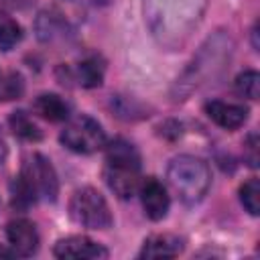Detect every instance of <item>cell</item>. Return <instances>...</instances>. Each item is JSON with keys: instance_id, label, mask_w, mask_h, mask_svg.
I'll return each mask as SVG.
<instances>
[{"instance_id": "1", "label": "cell", "mask_w": 260, "mask_h": 260, "mask_svg": "<svg viewBox=\"0 0 260 260\" xmlns=\"http://www.w3.org/2000/svg\"><path fill=\"white\" fill-rule=\"evenodd\" d=\"M59 193L57 173L49 158L43 154H32L24 160L20 175L12 183V205L28 207L37 199L55 201Z\"/></svg>"}, {"instance_id": "2", "label": "cell", "mask_w": 260, "mask_h": 260, "mask_svg": "<svg viewBox=\"0 0 260 260\" xmlns=\"http://www.w3.org/2000/svg\"><path fill=\"white\" fill-rule=\"evenodd\" d=\"M104 179L108 187L120 197L128 199L140 185V154L124 138H116L106 152Z\"/></svg>"}, {"instance_id": "3", "label": "cell", "mask_w": 260, "mask_h": 260, "mask_svg": "<svg viewBox=\"0 0 260 260\" xmlns=\"http://www.w3.org/2000/svg\"><path fill=\"white\" fill-rule=\"evenodd\" d=\"M167 179L185 205L199 203L211 187L209 165L193 154H179L167 167Z\"/></svg>"}, {"instance_id": "4", "label": "cell", "mask_w": 260, "mask_h": 260, "mask_svg": "<svg viewBox=\"0 0 260 260\" xmlns=\"http://www.w3.org/2000/svg\"><path fill=\"white\" fill-rule=\"evenodd\" d=\"M69 213L73 221L89 230H108L112 225V213L104 195L93 187L77 189L69 201Z\"/></svg>"}, {"instance_id": "5", "label": "cell", "mask_w": 260, "mask_h": 260, "mask_svg": "<svg viewBox=\"0 0 260 260\" xmlns=\"http://www.w3.org/2000/svg\"><path fill=\"white\" fill-rule=\"evenodd\" d=\"M59 140L73 152L91 154L106 146V132L98 120L89 116H77L65 124Z\"/></svg>"}, {"instance_id": "6", "label": "cell", "mask_w": 260, "mask_h": 260, "mask_svg": "<svg viewBox=\"0 0 260 260\" xmlns=\"http://www.w3.org/2000/svg\"><path fill=\"white\" fill-rule=\"evenodd\" d=\"M53 254L57 258H73V260H98V258H108V250L85 238V236H69L63 238L55 244Z\"/></svg>"}, {"instance_id": "7", "label": "cell", "mask_w": 260, "mask_h": 260, "mask_svg": "<svg viewBox=\"0 0 260 260\" xmlns=\"http://www.w3.org/2000/svg\"><path fill=\"white\" fill-rule=\"evenodd\" d=\"M138 189H140V201H142L144 213L152 221L162 219L169 211V205H171V199H169L165 185L156 177H146L144 181H140Z\"/></svg>"}, {"instance_id": "8", "label": "cell", "mask_w": 260, "mask_h": 260, "mask_svg": "<svg viewBox=\"0 0 260 260\" xmlns=\"http://www.w3.org/2000/svg\"><path fill=\"white\" fill-rule=\"evenodd\" d=\"M6 238L16 256H32L39 248V234L32 221L14 219L6 225Z\"/></svg>"}, {"instance_id": "9", "label": "cell", "mask_w": 260, "mask_h": 260, "mask_svg": "<svg viewBox=\"0 0 260 260\" xmlns=\"http://www.w3.org/2000/svg\"><path fill=\"white\" fill-rule=\"evenodd\" d=\"M205 114L221 128L225 130H236L248 120V108L240 104H228V102H207L205 104Z\"/></svg>"}, {"instance_id": "10", "label": "cell", "mask_w": 260, "mask_h": 260, "mask_svg": "<svg viewBox=\"0 0 260 260\" xmlns=\"http://www.w3.org/2000/svg\"><path fill=\"white\" fill-rule=\"evenodd\" d=\"M185 244L181 238L173 234H156L144 240V246L140 250V258H175L183 252Z\"/></svg>"}, {"instance_id": "11", "label": "cell", "mask_w": 260, "mask_h": 260, "mask_svg": "<svg viewBox=\"0 0 260 260\" xmlns=\"http://www.w3.org/2000/svg\"><path fill=\"white\" fill-rule=\"evenodd\" d=\"M35 110L49 122H63L69 118V104L57 93H41L35 100Z\"/></svg>"}, {"instance_id": "12", "label": "cell", "mask_w": 260, "mask_h": 260, "mask_svg": "<svg viewBox=\"0 0 260 260\" xmlns=\"http://www.w3.org/2000/svg\"><path fill=\"white\" fill-rule=\"evenodd\" d=\"M8 126H10V130H12L18 138H24V140H30V142H37V140L43 138L41 128H39V126L32 122V118H30L26 112H22V110L10 114Z\"/></svg>"}, {"instance_id": "13", "label": "cell", "mask_w": 260, "mask_h": 260, "mask_svg": "<svg viewBox=\"0 0 260 260\" xmlns=\"http://www.w3.org/2000/svg\"><path fill=\"white\" fill-rule=\"evenodd\" d=\"M77 79L83 87H98L104 79V65L98 57H87L77 65Z\"/></svg>"}, {"instance_id": "14", "label": "cell", "mask_w": 260, "mask_h": 260, "mask_svg": "<svg viewBox=\"0 0 260 260\" xmlns=\"http://www.w3.org/2000/svg\"><path fill=\"white\" fill-rule=\"evenodd\" d=\"M240 201L246 207V211L250 215H258L260 213V183L256 177L248 179L242 187H240Z\"/></svg>"}, {"instance_id": "15", "label": "cell", "mask_w": 260, "mask_h": 260, "mask_svg": "<svg viewBox=\"0 0 260 260\" xmlns=\"http://www.w3.org/2000/svg\"><path fill=\"white\" fill-rule=\"evenodd\" d=\"M22 39V28L20 24L10 18L8 14H0V49L8 51L12 49L18 41Z\"/></svg>"}, {"instance_id": "16", "label": "cell", "mask_w": 260, "mask_h": 260, "mask_svg": "<svg viewBox=\"0 0 260 260\" xmlns=\"http://www.w3.org/2000/svg\"><path fill=\"white\" fill-rule=\"evenodd\" d=\"M236 91L248 100H256L260 91V75L256 71H244L236 79Z\"/></svg>"}, {"instance_id": "17", "label": "cell", "mask_w": 260, "mask_h": 260, "mask_svg": "<svg viewBox=\"0 0 260 260\" xmlns=\"http://www.w3.org/2000/svg\"><path fill=\"white\" fill-rule=\"evenodd\" d=\"M22 91H24V83L18 73H10L0 81V100H14L22 95Z\"/></svg>"}, {"instance_id": "18", "label": "cell", "mask_w": 260, "mask_h": 260, "mask_svg": "<svg viewBox=\"0 0 260 260\" xmlns=\"http://www.w3.org/2000/svg\"><path fill=\"white\" fill-rule=\"evenodd\" d=\"M248 152H246V160L250 162V167H258V136L252 132L246 140V146H244Z\"/></svg>"}, {"instance_id": "19", "label": "cell", "mask_w": 260, "mask_h": 260, "mask_svg": "<svg viewBox=\"0 0 260 260\" xmlns=\"http://www.w3.org/2000/svg\"><path fill=\"white\" fill-rule=\"evenodd\" d=\"M6 154H8V146H6V140H4L2 134H0V167H2L4 160H6Z\"/></svg>"}, {"instance_id": "20", "label": "cell", "mask_w": 260, "mask_h": 260, "mask_svg": "<svg viewBox=\"0 0 260 260\" xmlns=\"http://www.w3.org/2000/svg\"><path fill=\"white\" fill-rule=\"evenodd\" d=\"M12 256H16L14 250H8V248H2L0 246V258H12Z\"/></svg>"}]
</instances>
